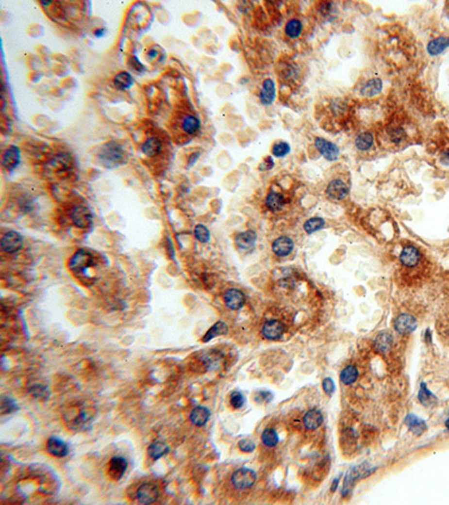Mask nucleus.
<instances>
[{"label":"nucleus","mask_w":449,"mask_h":505,"mask_svg":"<svg viewBox=\"0 0 449 505\" xmlns=\"http://www.w3.org/2000/svg\"><path fill=\"white\" fill-rule=\"evenodd\" d=\"M99 161L107 168H116L126 162V153L117 142H108L100 149Z\"/></svg>","instance_id":"nucleus-1"},{"label":"nucleus","mask_w":449,"mask_h":505,"mask_svg":"<svg viewBox=\"0 0 449 505\" xmlns=\"http://www.w3.org/2000/svg\"><path fill=\"white\" fill-rule=\"evenodd\" d=\"M256 482V472L253 469L243 467L237 469L232 475V484L237 489H246Z\"/></svg>","instance_id":"nucleus-2"},{"label":"nucleus","mask_w":449,"mask_h":505,"mask_svg":"<svg viewBox=\"0 0 449 505\" xmlns=\"http://www.w3.org/2000/svg\"><path fill=\"white\" fill-rule=\"evenodd\" d=\"M371 472H372L365 466V464L359 465V466H356V467H351L349 471L347 472L346 476H345L344 486H343V496H346L351 492L355 483H356L359 478L365 477V476L369 475Z\"/></svg>","instance_id":"nucleus-3"},{"label":"nucleus","mask_w":449,"mask_h":505,"mask_svg":"<svg viewBox=\"0 0 449 505\" xmlns=\"http://www.w3.org/2000/svg\"><path fill=\"white\" fill-rule=\"evenodd\" d=\"M95 265L92 256L85 250H78L70 261V268L77 274H85L90 267Z\"/></svg>","instance_id":"nucleus-4"},{"label":"nucleus","mask_w":449,"mask_h":505,"mask_svg":"<svg viewBox=\"0 0 449 505\" xmlns=\"http://www.w3.org/2000/svg\"><path fill=\"white\" fill-rule=\"evenodd\" d=\"M315 146L318 149V152L329 162H333V161L338 160L340 150L338 146L333 144V143L327 141L325 138L317 137L315 139Z\"/></svg>","instance_id":"nucleus-5"},{"label":"nucleus","mask_w":449,"mask_h":505,"mask_svg":"<svg viewBox=\"0 0 449 505\" xmlns=\"http://www.w3.org/2000/svg\"><path fill=\"white\" fill-rule=\"evenodd\" d=\"M23 243L24 239L19 232L12 230L2 236L1 241H0V245H1V249L3 252L13 254L18 252L23 247Z\"/></svg>","instance_id":"nucleus-6"},{"label":"nucleus","mask_w":449,"mask_h":505,"mask_svg":"<svg viewBox=\"0 0 449 505\" xmlns=\"http://www.w3.org/2000/svg\"><path fill=\"white\" fill-rule=\"evenodd\" d=\"M160 496V490L156 485L152 483H145L138 487L136 492V497L137 501L142 504H152L156 502Z\"/></svg>","instance_id":"nucleus-7"},{"label":"nucleus","mask_w":449,"mask_h":505,"mask_svg":"<svg viewBox=\"0 0 449 505\" xmlns=\"http://www.w3.org/2000/svg\"><path fill=\"white\" fill-rule=\"evenodd\" d=\"M348 193H349V188L343 180H339V179L330 181L326 190L327 196L332 200H336V201H340V200L346 198Z\"/></svg>","instance_id":"nucleus-8"},{"label":"nucleus","mask_w":449,"mask_h":505,"mask_svg":"<svg viewBox=\"0 0 449 505\" xmlns=\"http://www.w3.org/2000/svg\"><path fill=\"white\" fill-rule=\"evenodd\" d=\"M71 219L78 228H88L92 224V213L87 207L77 206L72 210Z\"/></svg>","instance_id":"nucleus-9"},{"label":"nucleus","mask_w":449,"mask_h":505,"mask_svg":"<svg viewBox=\"0 0 449 505\" xmlns=\"http://www.w3.org/2000/svg\"><path fill=\"white\" fill-rule=\"evenodd\" d=\"M394 329L400 335L412 334L416 329V320L411 314L402 313L394 321Z\"/></svg>","instance_id":"nucleus-10"},{"label":"nucleus","mask_w":449,"mask_h":505,"mask_svg":"<svg viewBox=\"0 0 449 505\" xmlns=\"http://www.w3.org/2000/svg\"><path fill=\"white\" fill-rule=\"evenodd\" d=\"M284 325L280 320H268L262 327V335L267 340H278L284 334Z\"/></svg>","instance_id":"nucleus-11"},{"label":"nucleus","mask_w":449,"mask_h":505,"mask_svg":"<svg viewBox=\"0 0 449 505\" xmlns=\"http://www.w3.org/2000/svg\"><path fill=\"white\" fill-rule=\"evenodd\" d=\"M127 460L121 456H115L110 459L108 465V475L114 481H119L127 471Z\"/></svg>","instance_id":"nucleus-12"},{"label":"nucleus","mask_w":449,"mask_h":505,"mask_svg":"<svg viewBox=\"0 0 449 505\" xmlns=\"http://www.w3.org/2000/svg\"><path fill=\"white\" fill-rule=\"evenodd\" d=\"M294 249V242L289 236H280L272 243V250L276 256L286 257Z\"/></svg>","instance_id":"nucleus-13"},{"label":"nucleus","mask_w":449,"mask_h":505,"mask_svg":"<svg viewBox=\"0 0 449 505\" xmlns=\"http://www.w3.org/2000/svg\"><path fill=\"white\" fill-rule=\"evenodd\" d=\"M225 304L231 310H238L245 304V294L238 289H229L224 295Z\"/></svg>","instance_id":"nucleus-14"},{"label":"nucleus","mask_w":449,"mask_h":505,"mask_svg":"<svg viewBox=\"0 0 449 505\" xmlns=\"http://www.w3.org/2000/svg\"><path fill=\"white\" fill-rule=\"evenodd\" d=\"M421 255L415 246H405L400 254V262L405 267H415L419 264Z\"/></svg>","instance_id":"nucleus-15"},{"label":"nucleus","mask_w":449,"mask_h":505,"mask_svg":"<svg viewBox=\"0 0 449 505\" xmlns=\"http://www.w3.org/2000/svg\"><path fill=\"white\" fill-rule=\"evenodd\" d=\"M2 166L8 171H14L19 165L20 152L17 146H10L2 154Z\"/></svg>","instance_id":"nucleus-16"},{"label":"nucleus","mask_w":449,"mask_h":505,"mask_svg":"<svg viewBox=\"0 0 449 505\" xmlns=\"http://www.w3.org/2000/svg\"><path fill=\"white\" fill-rule=\"evenodd\" d=\"M46 449L52 456L55 457H66L69 454V447L63 440H61L57 437H51L46 443Z\"/></svg>","instance_id":"nucleus-17"},{"label":"nucleus","mask_w":449,"mask_h":505,"mask_svg":"<svg viewBox=\"0 0 449 505\" xmlns=\"http://www.w3.org/2000/svg\"><path fill=\"white\" fill-rule=\"evenodd\" d=\"M257 235L254 230H246L236 235L235 243L237 247L242 250H249L255 246Z\"/></svg>","instance_id":"nucleus-18"},{"label":"nucleus","mask_w":449,"mask_h":505,"mask_svg":"<svg viewBox=\"0 0 449 505\" xmlns=\"http://www.w3.org/2000/svg\"><path fill=\"white\" fill-rule=\"evenodd\" d=\"M276 96V89H275V83L272 79H266L264 80L263 85H262V90L260 94V100L262 105L264 106H269L272 105L273 101L275 100Z\"/></svg>","instance_id":"nucleus-19"},{"label":"nucleus","mask_w":449,"mask_h":505,"mask_svg":"<svg viewBox=\"0 0 449 505\" xmlns=\"http://www.w3.org/2000/svg\"><path fill=\"white\" fill-rule=\"evenodd\" d=\"M383 89V82L379 78H373L369 79L368 81H366L361 89V95L366 98H373L377 95H380V92Z\"/></svg>","instance_id":"nucleus-20"},{"label":"nucleus","mask_w":449,"mask_h":505,"mask_svg":"<svg viewBox=\"0 0 449 505\" xmlns=\"http://www.w3.org/2000/svg\"><path fill=\"white\" fill-rule=\"evenodd\" d=\"M323 422V415L319 410L312 409L308 411L303 417V424L308 430H316Z\"/></svg>","instance_id":"nucleus-21"},{"label":"nucleus","mask_w":449,"mask_h":505,"mask_svg":"<svg viewBox=\"0 0 449 505\" xmlns=\"http://www.w3.org/2000/svg\"><path fill=\"white\" fill-rule=\"evenodd\" d=\"M210 418V411L206 407L198 406L190 412V421L198 427H202Z\"/></svg>","instance_id":"nucleus-22"},{"label":"nucleus","mask_w":449,"mask_h":505,"mask_svg":"<svg viewBox=\"0 0 449 505\" xmlns=\"http://www.w3.org/2000/svg\"><path fill=\"white\" fill-rule=\"evenodd\" d=\"M404 422L409 430H410L413 435H416V436L422 435V433L427 430L426 422L412 413L407 415Z\"/></svg>","instance_id":"nucleus-23"},{"label":"nucleus","mask_w":449,"mask_h":505,"mask_svg":"<svg viewBox=\"0 0 449 505\" xmlns=\"http://www.w3.org/2000/svg\"><path fill=\"white\" fill-rule=\"evenodd\" d=\"M285 203H286V201H285L284 195H281V193H279V192H275V191L269 192L266 196V199H265V205H266L268 209L273 211V212H276V211L282 210L283 208H284Z\"/></svg>","instance_id":"nucleus-24"},{"label":"nucleus","mask_w":449,"mask_h":505,"mask_svg":"<svg viewBox=\"0 0 449 505\" xmlns=\"http://www.w3.org/2000/svg\"><path fill=\"white\" fill-rule=\"evenodd\" d=\"M449 48V37L440 36L432 39L427 45V52L431 56H437L443 53L445 49Z\"/></svg>","instance_id":"nucleus-25"},{"label":"nucleus","mask_w":449,"mask_h":505,"mask_svg":"<svg viewBox=\"0 0 449 505\" xmlns=\"http://www.w3.org/2000/svg\"><path fill=\"white\" fill-rule=\"evenodd\" d=\"M393 345V338L389 332H381L380 335L374 340V348L379 353L386 354L389 353Z\"/></svg>","instance_id":"nucleus-26"},{"label":"nucleus","mask_w":449,"mask_h":505,"mask_svg":"<svg viewBox=\"0 0 449 505\" xmlns=\"http://www.w3.org/2000/svg\"><path fill=\"white\" fill-rule=\"evenodd\" d=\"M168 450H170V447H168L166 442L162 441V440H156V441L150 443L149 449H147V453H149V456L152 459L157 460L161 457L165 456L168 453Z\"/></svg>","instance_id":"nucleus-27"},{"label":"nucleus","mask_w":449,"mask_h":505,"mask_svg":"<svg viewBox=\"0 0 449 505\" xmlns=\"http://www.w3.org/2000/svg\"><path fill=\"white\" fill-rule=\"evenodd\" d=\"M228 332V326L225 324L224 321H218L208 330L204 336L202 337L203 342H209L210 340H213L216 337L226 335Z\"/></svg>","instance_id":"nucleus-28"},{"label":"nucleus","mask_w":449,"mask_h":505,"mask_svg":"<svg viewBox=\"0 0 449 505\" xmlns=\"http://www.w3.org/2000/svg\"><path fill=\"white\" fill-rule=\"evenodd\" d=\"M373 145H374V136L372 135V132L364 131L359 134L355 139V146L362 152L371 149Z\"/></svg>","instance_id":"nucleus-29"},{"label":"nucleus","mask_w":449,"mask_h":505,"mask_svg":"<svg viewBox=\"0 0 449 505\" xmlns=\"http://www.w3.org/2000/svg\"><path fill=\"white\" fill-rule=\"evenodd\" d=\"M418 399L420 401V403L425 407H432L437 403L436 395L429 391V389L427 388L426 383H421V385H420Z\"/></svg>","instance_id":"nucleus-30"},{"label":"nucleus","mask_w":449,"mask_h":505,"mask_svg":"<svg viewBox=\"0 0 449 505\" xmlns=\"http://www.w3.org/2000/svg\"><path fill=\"white\" fill-rule=\"evenodd\" d=\"M181 126H182V130H184L186 134L193 135V134H196L198 130H199L200 120L198 119L196 116H193V114H186V116L182 118Z\"/></svg>","instance_id":"nucleus-31"},{"label":"nucleus","mask_w":449,"mask_h":505,"mask_svg":"<svg viewBox=\"0 0 449 505\" xmlns=\"http://www.w3.org/2000/svg\"><path fill=\"white\" fill-rule=\"evenodd\" d=\"M162 149V143L159 138L156 137H150L146 139L142 146L143 153L147 156H155L161 152Z\"/></svg>","instance_id":"nucleus-32"},{"label":"nucleus","mask_w":449,"mask_h":505,"mask_svg":"<svg viewBox=\"0 0 449 505\" xmlns=\"http://www.w3.org/2000/svg\"><path fill=\"white\" fill-rule=\"evenodd\" d=\"M358 375L359 373L356 366H354V365H347V366L341 371L340 381L345 385H350L357 381Z\"/></svg>","instance_id":"nucleus-33"},{"label":"nucleus","mask_w":449,"mask_h":505,"mask_svg":"<svg viewBox=\"0 0 449 505\" xmlns=\"http://www.w3.org/2000/svg\"><path fill=\"white\" fill-rule=\"evenodd\" d=\"M325 226H326V221L323 218L312 217V218H310V219H308L307 221H305L303 225V229L308 235H312V234H315L316 231H319V230H321V229L325 228Z\"/></svg>","instance_id":"nucleus-34"},{"label":"nucleus","mask_w":449,"mask_h":505,"mask_svg":"<svg viewBox=\"0 0 449 505\" xmlns=\"http://www.w3.org/2000/svg\"><path fill=\"white\" fill-rule=\"evenodd\" d=\"M114 83L119 90H127L134 84V79L128 72H120L114 78Z\"/></svg>","instance_id":"nucleus-35"},{"label":"nucleus","mask_w":449,"mask_h":505,"mask_svg":"<svg viewBox=\"0 0 449 505\" xmlns=\"http://www.w3.org/2000/svg\"><path fill=\"white\" fill-rule=\"evenodd\" d=\"M302 23L299 19H290L285 25V34L290 38H298L302 33Z\"/></svg>","instance_id":"nucleus-36"},{"label":"nucleus","mask_w":449,"mask_h":505,"mask_svg":"<svg viewBox=\"0 0 449 505\" xmlns=\"http://www.w3.org/2000/svg\"><path fill=\"white\" fill-rule=\"evenodd\" d=\"M262 441L266 447H275L279 443V435L274 429L267 428L262 433Z\"/></svg>","instance_id":"nucleus-37"},{"label":"nucleus","mask_w":449,"mask_h":505,"mask_svg":"<svg viewBox=\"0 0 449 505\" xmlns=\"http://www.w3.org/2000/svg\"><path fill=\"white\" fill-rule=\"evenodd\" d=\"M291 147L286 142H278L273 145L272 154L275 157H284L290 153Z\"/></svg>","instance_id":"nucleus-38"},{"label":"nucleus","mask_w":449,"mask_h":505,"mask_svg":"<svg viewBox=\"0 0 449 505\" xmlns=\"http://www.w3.org/2000/svg\"><path fill=\"white\" fill-rule=\"evenodd\" d=\"M195 237L200 243L206 244L210 241V231L206 226L197 225L195 228Z\"/></svg>","instance_id":"nucleus-39"},{"label":"nucleus","mask_w":449,"mask_h":505,"mask_svg":"<svg viewBox=\"0 0 449 505\" xmlns=\"http://www.w3.org/2000/svg\"><path fill=\"white\" fill-rule=\"evenodd\" d=\"M17 409H18L17 404L15 401L12 399V397H9V396L1 397V413L2 414L12 413V412H15Z\"/></svg>","instance_id":"nucleus-40"},{"label":"nucleus","mask_w":449,"mask_h":505,"mask_svg":"<svg viewBox=\"0 0 449 505\" xmlns=\"http://www.w3.org/2000/svg\"><path fill=\"white\" fill-rule=\"evenodd\" d=\"M245 404V397L240 392L235 391L231 395V406L233 409H240Z\"/></svg>","instance_id":"nucleus-41"},{"label":"nucleus","mask_w":449,"mask_h":505,"mask_svg":"<svg viewBox=\"0 0 449 505\" xmlns=\"http://www.w3.org/2000/svg\"><path fill=\"white\" fill-rule=\"evenodd\" d=\"M30 393L35 397H45L49 395L48 389L44 385L41 384H35L30 388Z\"/></svg>","instance_id":"nucleus-42"},{"label":"nucleus","mask_w":449,"mask_h":505,"mask_svg":"<svg viewBox=\"0 0 449 505\" xmlns=\"http://www.w3.org/2000/svg\"><path fill=\"white\" fill-rule=\"evenodd\" d=\"M390 137L394 144H400L405 138V132L402 128H395V130H390Z\"/></svg>","instance_id":"nucleus-43"},{"label":"nucleus","mask_w":449,"mask_h":505,"mask_svg":"<svg viewBox=\"0 0 449 505\" xmlns=\"http://www.w3.org/2000/svg\"><path fill=\"white\" fill-rule=\"evenodd\" d=\"M238 448L244 451V453H251V451H254V449L256 448V445L249 439H242L238 442Z\"/></svg>","instance_id":"nucleus-44"},{"label":"nucleus","mask_w":449,"mask_h":505,"mask_svg":"<svg viewBox=\"0 0 449 505\" xmlns=\"http://www.w3.org/2000/svg\"><path fill=\"white\" fill-rule=\"evenodd\" d=\"M273 399V394L268 391H258L255 394V401L257 403H268Z\"/></svg>","instance_id":"nucleus-45"},{"label":"nucleus","mask_w":449,"mask_h":505,"mask_svg":"<svg viewBox=\"0 0 449 505\" xmlns=\"http://www.w3.org/2000/svg\"><path fill=\"white\" fill-rule=\"evenodd\" d=\"M322 389L323 391H325L326 394H328L329 396H332L333 392H335V389H336V385L335 383H333V381L330 377H326L325 379L322 381Z\"/></svg>","instance_id":"nucleus-46"},{"label":"nucleus","mask_w":449,"mask_h":505,"mask_svg":"<svg viewBox=\"0 0 449 505\" xmlns=\"http://www.w3.org/2000/svg\"><path fill=\"white\" fill-rule=\"evenodd\" d=\"M273 166H274V161H273L272 156H266L263 160V162L260 164L258 168H260L261 171H269L271 168H273Z\"/></svg>","instance_id":"nucleus-47"},{"label":"nucleus","mask_w":449,"mask_h":505,"mask_svg":"<svg viewBox=\"0 0 449 505\" xmlns=\"http://www.w3.org/2000/svg\"><path fill=\"white\" fill-rule=\"evenodd\" d=\"M19 206L20 209L24 210L25 212H30L31 210H33V203L27 199H21L19 201Z\"/></svg>","instance_id":"nucleus-48"},{"label":"nucleus","mask_w":449,"mask_h":505,"mask_svg":"<svg viewBox=\"0 0 449 505\" xmlns=\"http://www.w3.org/2000/svg\"><path fill=\"white\" fill-rule=\"evenodd\" d=\"M441 163L449 164V149L445 150V152L441 154Z\"/></svg>","instance_id":"nucleus-49"},{"label":"nucleus","mask_w":449,"mask_h":505,"mask_svg":"<svg viewBox=\"0 0 449 505\" xmlns=\"http://www.w3.org/2000/svg\"><path fill=\"white\" fill-rule=\"evenodd\" d=\"M105 33H106V31L103 30V28H100V30H97V31L95 32V35H96L97 37H101L102 35L105 34Z\"/></svg>","instance_id":"nucleus-50"},{"label":"nucleus","mask_w":449,"mask_h":505,"mask_svg":"<svg viewBox=\"0 0 449 505\" xmlns=\"http://www.w3.org/2000/svg\"><path fill=\"white\" fill-rule=\"evenodd\" d=\"M426 342H431V335H430V330L428 329V330L426 331Z\"/></svg>","instance_id":"nucleus-51"},{"label":"nucleus","mask_w":449,"mask_h":505,"mask_svg":"<svg viewBox=\"0 0 449 505\" xmlns=\"http://www.w3.org/2000/svg\"><path fill=\"white\" fill-rule=\"evenodd\" d=\"M337 484H338V478H337L336 481H333V487H332V490H333H333H336V489H337Z\"/></svg>","instance_id":"nucleus-52"},{"label":"nucleus","mask_w":449,"mask_h":505,"mask_svg":"<svg viewBox=\"0 0 449 505\" xmlns=\"http://www.w3.org/2000/svg\"><path fill=\"white\" fill-rule=\"evenodd\" d=\"M445 425H446V428L449 429V418L446 420V422H445Z\"/></svg>","instance_id":"nucleus-53"}]
</instances>
